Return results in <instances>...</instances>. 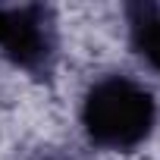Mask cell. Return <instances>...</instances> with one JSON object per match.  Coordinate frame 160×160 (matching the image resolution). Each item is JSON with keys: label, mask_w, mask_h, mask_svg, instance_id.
<instances>
[{"label": "cell", "mask_w": 160, "mask_h": 160, "mask_svg": "<svg viewBox=\"0 0 160 160\" xmlns=\"http://www.w3.org/2000/svg\"><path fill=\"white\" fill-rule=\"evenodd\" d=\"M157 122L154 94L132 75H101L82 101V129L104 151H135Z\"/></svg>", "instance_id": "cell-1"}, {"label": "cell", "mask_w": 160, "mask_h": 160, "mask_svg": "<svg viewBox=\"0 0 160 160\" xmlns=\"http://www.w3.org/2000/svg\"><path fill=\"white\" fill-rule=\"evenodd\" d=\"M0 53L25 72H47L57 57V22L47 7H0Z\"/></svg>", "instance_id": "cell-2"}, {"label": "cell", "mask_w": 160, "mask_h": 160, "mask_svg": "<svg viewBox=\"0 0 160 160\" xmlns=\"http://www.w3.org/2000/svg\"><path fill=\"white\" fill-rule=\"evenodd\" d=\"M126 28L135 57L160 72V7L157 3H129L126 7Z\"/></svg>", "instance_id": "cell-3"}]
</instances>
